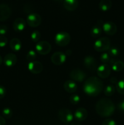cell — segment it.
<instances>
[{
  "label": "cell",
  "instance_id": "cell-38",
  "mask_svg": "<svg viewBox=\"0 0 124 125\" xmlns=\"http://www.w3.org/2000/svg\"><path fill=\"white\" fill-rule=\"evenodd\" d=\"M110 82L112 83V84H116L117 83L118 81H117V79L115 78V77H112V78H111V79H110Z\"/></svg>",
  "mask_w": 124,
  "mask_h": 125
},
{
  "label": "cell",
  "instance_id": "cell-23",
  "mask_svg": "<svg viewBox=\"0 0 124 125\" xmlns=\"http://www.w3.org/2000/svg\"><path fill=\"white\" fill-rule=\"evenodd\" d=\"M115 87L113 85H108L105 88L104 94L106 96H111L115 93Z\"/></svg>",
  "mask_w": 124,
  "mask_h": 125
},
{
  "label": "cell",
  "instance_id": "cell-9",
  "mask_svg": "<svg viewBox=\"0 0 124 125\" xmlns=\"http://www.w3.org/2000/svg\"><path fill=\"white\" fill-rule=\"evenodd\" d=\"M111 73L110 67L107 63H103L97 68V74L99 78L105 79L108 78Z\"/></svg>",
  "mask_w": 124,
  "mask_h": 125
},
{
  "label": "cell",
  "instance_id": "cell-27",
  "mask_svg": "<svg viewBox=\"0 0 124 125\" xmlns=\"http://www.w3.org/2000/svg\"><path fill=\"white\" fill-rule=\"evenodd\" d=\"M31 37L32 40L34 42H37L41 38V34H40V32L38 31H35L33 32L31 34Z\"/></svg>",
  "mask_w": 124,
  "mask_h": 125
},
{
  "label": "cell",
  "instance_id": "cell-5",
  "mask_svg": "<svg viewBox=\"0 0 124 125\" xmlns=\"http://www.w3.org/2000/svg\"><path fill=\"white\" fill-rule=\"evenodd\" d=\"M58 117L60 120L65 123H70L74 118V116L71 111L66 108H62L58 111Z\"/></svg>",
  "mask_w": 124,
  "mask_h": 125
},
{
  "label": "cell",
  "instance_id": "cell-26",
  "mask_svg": "<svg viewBox=\"0 0 124 125\" xmlns=\"http://www.w3.org/2000/svg\"><path fill=\"white\" fill-rule=\"evenodd\" d=\"M2 115L4 118L9 119V118H10L12 117V115H13V112H12V110L10 109L9 107H6V108L2 110Z\"/></svg>",
  "mask_w": 124,
  "mask_h": 125
},
{
  "label": "cell",
  "instance_id": "cell-37",
  "mask_svg": "<svg viewBox=\"0 0 124 125\" xmlns=\"http://www.w3.org/2000/svg\"><path fill=\"white\" fill-rule=\"evenodd\" d=\"M6 125V120L3 117L0 116V125Z\"/></svg>",
  "mask_w": 124,
  "mask_h": 125
},
{
  "label": "cell",
  "instance_id": "cell-31",
  "mask_svg": "<svg viewBox=\"0 0 124 125\" xmlns=\"http://www.w3.org/2000/svg\"><path fill=\"white\" fill-rule=\"evenodd\" d=\"M36 57V54L33 50H30L27 52L26 56V58L28 61H34V59H35Z\"/></svg>",
  "mask_w": 124,
  "mask_h": 125
},
{
  "label": "cell",
  "instance_id": "cell-2",
  "mask_svg": "<svg viewBox=\"0 0 124 125\" xmlns=\"http://www.w3.org/2000/svg\"><path fill=\"white\" fill-rule=\"evenodd\" d=\"M115 109V105L113 101L107 98L100 99L96 104V112L102 117L111 116L114 114Z\"/></svg>",
  "mask_w": 124,
  "mask_h": 125
},
{
  "label": "cell",
  "instance_id": "cell-13",
  "mask_svg": "<svg viewBox=\"0 0 124 125\" xmlns=\"http://www.w3.org/2000/svg\"><path fill=\"white\" fill-rule=\"evenodd\" d=\"M103 31L105 33L109 35H113L117 32V26L112 21H108L103 23Z\"/></svg>",
  "mask_w": 124,
  "mask_h": 125
},
{
  "label": "cell",
  "instance_id": "cell-35",
  "mask_svg": "<svg viewBox=\"0 0 124 125\" xmlns=\"http://www.w3.org/2000/svg\"><path fill=\"white\" fill-rule=\"evenodd\" d=\"M6 94V90L2 85H0V99L3 98Z\"/></svg>",
  "mask_w": 124,
  "mask_h": 125
},
{
  "label": "cell",
  "instance_id": "cell-21",
  "mask_svg": "<svg viewBox=\"0 0 124 125\" xmlns=\"http://www.w3.org/2000/svg\"><path fill=\"white\" fill-rule=\"evenodd\" d=\"M10 47L11 50L13 51H18L21 50L22 47L21 42L20 40L17 38H13L10 41Z\"/></svg>",
  "mask_w": 124,
  "mask_h": 125
},
{
  "label": "cell",
  "instance_id": "cell-14",
  "mask_svg": "<svg viewBox=\"0 0 124 125\" xmlns=\"http://www.w3.org/2000/svg\"><path fill=\"white\" fill-rule=\"evenodd\" d=\"M17 57L15 54L9 53L4 58V63L7 67H12L17 63Z\"/></svg>",
  "mask_w": 124,
  "mask_h": 125
},
{
  "label": "cell",
  "instance_id": "cell-24",
  "mask_svg": "<svg viewBox=\"0 0 124 125\" xmlns=\"http://www.w3.org/2000/svg\"><path fill=\"white\" fill-rule=\"evenodd\" d=\"M102 34V29L100 26H95L91 29V35L92 37L97 38L101 35Z\"/></svg>",
  "mask_w": 124,
  "mask_h": 125
},
{
  "label": "cell",
  "instance_id": "cell-10",
  "mask_svg": "<svg viewBox=\"0 0 124 125\" xmlns=\"http://www.w3.org/2000/svg\"><path fill=\"white\" fill-rule=\"evenodd\" d=\"M11 9L6 4H0V21H4L10 18Z\"/></svg>",
  "mask_w": 124,
  "mask_h": 125
},
{
  "label": "cell",
  "instance_id": "cell-1",
  "mask_svg": "<svg viewBox=\"0 0 124 125\" xmlns=\"http://www.w3.org/2000/svg\"><path fill=\"white\" fill-rule=\"evenodd\" d=\"M103 89V82L100 78L95 76L88 78L83 84L84 92L91 96H96L99 95Z\"/></svg>",
  "mask_w": 124,
  "mask_h": 125
},
{
  "label": "cell",
  "instance_id": "cell-12",
  "mask_svg": "<svg viewBox=\"0 0 124 125\" xmlns=\"http://www.w3.org/2000/svg\"><path fill=\"white\" fill-rule=\"evenodd\" d=\"M28 69L33 74H39L43 70L42 63L39 61H32L27 65Z\"/></svg>",
  "mask_w": 124,
  "mask_h": 125
},
{
  "label": "cell",
  "instance_id": "cell-11",
  "mask_svg": "<svg viewBox=\"0 0 124 125\" xmlns=\"http://www.w3.org/2000/svg\"><path fill=\"white\" fill-rule=\"evenodd\" d=\"M69 76L74 82H82L86 78V74L83 71L79 69H75L71 72Z\"/></svg>",
  "mask_w": 124,
  "mask_h": 125
},
{
  "label": "cell",
  "instance_id": "cell-15",
  "mask_svg": "<svg viewBox=\"0 0 124 125\" xmlns=\"http://www.w3.org/2000/svg\"><path fill=\"white\" fill-rule=\"evenodd\" d=\"M84 65L88 69L90 70H94L97 67V62L94 57L91 56H86L84 59Z\"/></svg>",
  "mask_w": 124,
  "mask_h": 125
},
{
  "label": "cell",
  "instance_id": "cell-16",
  "mask_svg": "<svg viewBox=\"0 0 124 125\" xmlns=\"http://www.w3.org/2000/svg\"><path fill=\"white\" fill-rule=\"evenodd\" d=\"M26 22L23 18H18L13 23V28L16 32H21L25 29Z\"/></svg>",
  "mask_w": 124,
  "mask_h": 125
},
{
  "label": "cell",
  "instance_id": "cell-25",
  "mask_svg": "<svg viewBox=\"0 0 124 125\" xmlns=\"http://www.w3.org/2000/svg\"><path fill=\"white\" fill-rule=\"evenodd\" d=\"M115 89L119 94L124 95V79L117 82L115 84Z\"/></svg>",
  "mask_w": 124,
  "mask_h": 125
},
{
  "label": "cell",
  "instance_id": "cell-20",
  "mask_svg": "<svg viewBox=\"0 0 124 125\" xmlns=\"http://www.w3.org/2000/svg\"><path fill=\"white\" fill-rule=\"evenodd\" d=\"M109 63L111 64L113 70L115 72H119L122 70L124 68V63L122 61L119 60L112 59L109 61Z\"/></svg>",
  "mask_w": 124,
  "mask_h": 125
},
{
  "label": "cell",
  "instance_id": "cell-19",
  "mask_svg": "<svg viewBox=\"0 0 124 125\" xmlns=\"http://www.w3.org/2000/svg\"><path fill=\"white\" fill-rule=\"evenodd\" d=\"M79 6L78 0H64L63 6L69 11L75 10Z\"/></svg>",
  "mask_w": 124,
  "mask_h": 125
},
{
  "label": "cell",
  "instance_id": "cell-7",
  "mask_svg": "<svg viewBox=\"0 0 124 125\" xmlns=\"http://www.w3.org/2000/svg\"><path fill=\"white\" fill-rule=\"evenodd\" d=\"M41 16L36 13H30L27 17V23L29 26L32 28H36L41 24Z\"/></svg>",
  "mask_w": 124,
  "mask_h": 125
},
{
  "label": "cell",
  "instance_id": "cell-6",
  "mask_svg": "<svg viewBox=\"0 0 124 125\" xmlns=\"http://www.w3.org/2000/svg\"><path fill=\"white\" fill-rule=\"evenodd\" d=\"M36 52L41 55H46L51 51V45L48 42L41 41L36 43L35 46Z\"/></svg>",
  "mask_w": 124,
  "mask_h": 125
},
{
  "label": "cell",
  "instance_id": "cell-33",
  "mask_svg": "<svg viewBox=\"0 0 124 125\" xmlns=\"http://www.w3.org/2000/svg\"><path fill=\"white\" fill-rule=\"evenodd\" d=\"M102 125H117V123L114 120L108 118V119H106L103 121Z\"/></svg>",
  "mask_w": 124,
  "mask_h": 125
},
{
  "label": "cell",
  "instance_id": "cell-40",
  "mask_svg": "<svg viewBox=\"0 0 124 125\" xmlns=\"http://www.w3.org/2000/svg\"><path fill=\"white\" fill-rule=\"evenodd\" d=\"M71 125H81L80 123H78V122H72V123H71Z\"/></svg>",
  "mask_w": 124,
  "mask_h": 125
},
{
  "label": "cell",
  "instance_id": "cell-4",
  "mask_svg": "<svg viewBox=\"0 0 124 125\" xmlns=\"http://www.w3.org/2000/svg\"><path fill=\"white\" fill-rule=\"evenodd\" d=\"M71 41V36L66 32H60L56 34L55 37V42L59 46H67Z\"/></svg>",
  "mask_w": 124,
  "mask_h": 125
},
{
  "label": "cell",
  "instance_id": "cell-32",
  "mask_svg": "<svg viewBox=\"0 0 124 125\" xmlns=\"http://www.w3.org/2000/svg\"><path fill=\"white\" fill-rule=\"evenodd\" d=\"M7 43V39L4 35H0V47L2 48L6 46Z\"/></svg>",
  "mask_w": 124,
  "mask_h": 125
},
{
  "label": "cell",
  "instance_id": "cell-30",
  "mask_svg": "<svg viewBox=\"0 0 124 125\" xmlns=\"http://www.w3.org/2000/svg\"><path fill=\"white\" fill-rule=\"evenodd\" d=\"M69 101L72 104H77L80 102V98L78 95H72L69 98Z\"/></svg>",
  "mask_w": 124,
  "mask_h": 125
},
{
  "label": "cell",
  "instance_id": "cell-17",
  "mask_svg": "<svg viewBox=\"0 0 124 125\" xmlns=\"http://www.w3.org/2000/svg\"><path fill=\"white\" fill-rule=\"evenodd\" d=\"M88 117V112L83 107L78 108L74 113V117L78 122H83Z\"/></svg>",
  "mask_w": 124,
  "mask_h": 125
},
{
  "label": "cell",
  "instance_id": "cell-42",
  "mask_svg": "<svg viewBox=\"0 0 124 125\" xmlns=\"http://www.w3.org/2000/svg\"><path fill=\"white\" fill-rule=\"evenodd\" d=\"M57 1H59V0H57Z\"/></svg>",
  "mask_w": 124,
  "mask_h": 125
},
{
  "label": "cell",
  "instance_id": "cell-18",
  "mask_svg": "<svg viewBox=\"0 0 124 125\" xmlns=\"http://www.w3.org/2000/svg\"><path fill=\"white\" fill-rule=\"evenodd\" d=\"M63 87L66 92L70 94L74 93L77 89V85L72 80H68L65 81L63 84Z\"/></svg>",
  "mask_w": 124,
  "mask_h": 125
},
{
  "label": "cell",
  "instance_id": "cell-29",
  "mask_svg": "<svg viewBox=\"0 0 124 125\" xmlns=\"http://www.w3.org/2000/svg\"><path fill=\"white\" fill-rule=\"evenodd\" d=\"M100 61L103 62V63H106L108 62H109L110 61V56L109 55V54L107 53V52H103V53L101 54L100 55Z\"/></svg>",
  "mask_w": 124,
  "mask_h": 125
},
{
  "label": "cell",
  "instance_id": "cell-8",
  "mask_svg": "<svg viewBox=\"0 0 124 125\" xmlns=\"http://www.w3.org/2000/svg\"><path fill=\"white\" fill-rule=\"evenodd\" d=\"M66 61V55L63 52H55L51 56V62L55 65H61Z\"/></svg>",
  "mask_w": 124,
  "mask_h": 125
},
{
  "label": "cell",
  "instance_id": "cell-39",
  "mask_svg": "<svg viewBox=\"0 0 124 125\" xmlns=\"http://www.w3.org/2000/svg\"><path fill=\"white\" fill-rule=\"evenodd\" d=\"M72 54V51L71 50H67L66 51V55H67V56H71V55Z\"/></svg>",
  "mask_w": 124,
  "mask_h": 125
},
{
  "label": "cell",
  "instance_id": "cell-28",
  "mask_svg": "<svg viewBox=\"0 0 124 125\" xmlns=\"http://www.w3.org/2000/svg\"><path fill=\"white\" fill-rule=\"evenodd\" d=\"M108 54L110 57H116L119 54V50L117 48L112 47L108 50Z\"/></svg>",
  "mask_w": 124,
  "mask_h": 125
},
{
  "label": "cell",
  "instance_id": "cell-22",
  "mask_svg": "<svg viewBox=\"0 0 124 125\" xmlns=\"http://www.w3.org/2000/svg\"><path fill=\"white\" fill-rule=\"evenodd\" d=\"M99 9L102 11L106 12L111 8L112 2L111 0H101L98 4Z\"/></svg>",
  "mask_w": 124,
  "mask_h": 125
},
{
  "label": "cell",
  "instance_id": "cell-3",
  "mask_svg": "<svg viewBox=\"0 0 124 125\" xmlns=\"http://www.w3.org/2000/svg\"><path fill=\"white\" fill-rule=\"evenodd\" d=\"M111 41L109 38L103 37L97 39L94 43V48L98 52H105L110 48Z\"/></svg>",
  "mask_w": 124,
  "mask_h": 125
},
{
  "label": "cell",
  "instance_id": "cell-36",
  "mask_svg": "<svg viewBox=\"0 0 124 125\" xmlns=\"http://www.w3.org/2000/svg\"><path fill=\"white\" fill-rule=\"evenodd\" d=\"M119 108L120 111L124 112V100L122 101L119 104Z\"/></svg>",
  "mask_w": 124,
  "mask_h": 125
},
{
  "label": "cell",
  "instance_id": "cell-41",
  "mask_svg": "<svg viewBox=\"0 0 124 125\" xmlns=\"http://www.w3.org/2000/svg\"><path fill=\"white\" fill-rule=\"evenodd\" d=\"M2 62V57L0 56V65H1Z\"/></svg>",
  "mask_w": 124,
  "mask_h": 125
},
{
  "label": "cell",
  "instance_id": "cell-34",
  "mask_svg": "<svg viewBox=\"0 0 124 125\" xmlns=\"http://www.w3.org/2000/svg\"><path fill=\"white\" fill-rule=\"evenodd\" d=\"M8 31V28L6 25H0V35H4Z\"/></svg>",
  "mask_w": 124,
  "mask_h": 125
}]
</instances>
